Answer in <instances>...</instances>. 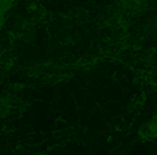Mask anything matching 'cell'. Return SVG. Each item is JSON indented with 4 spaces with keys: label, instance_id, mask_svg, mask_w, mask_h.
I'll return each instance as SVG.
<instances>
[{
    "label": "cell",
    "instance_id": "cell-1",
    "mask_svg": "<svg viewBox=\"0 0 157 155\" xmlns=\"http://www.w3.org/2000/svg\"><path fill=\"white\" fill-rule=\"evenodd\" d=\"M13 4V0H3V13H7V10L11 7Z\"/></svg>",
    "mask_w": 157,
    "mask_h": 155
}]
</instances>
